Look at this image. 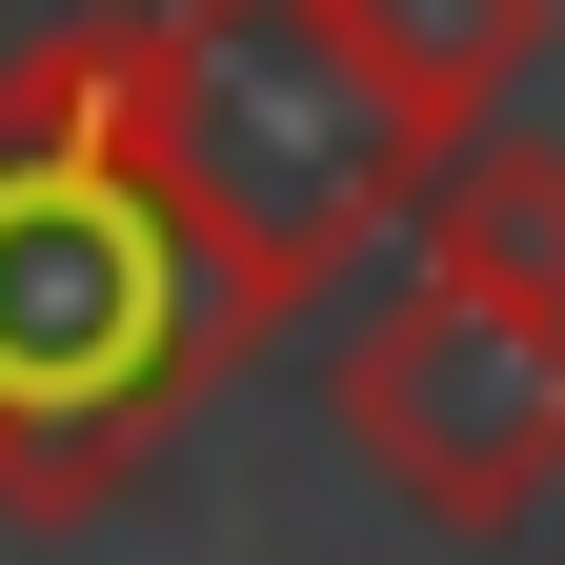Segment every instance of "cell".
<instances>
[{
    "mask_svg": "<svg viewBox=\"0 0 565 565\" xmlns=\"http://www.w3.org/2000/svg\"><path fill=\"white\" fill-rule=\"evenodd\" d=\"M121 102H141V162L182 182V223L223 243V282L263 323L323 303L424 182V121L384 102L343 0H121Z\"/></svg>",
    "mask_w": 565,
    "mask_h": 565,
    "instance_id": "obj_2",
    "label": "cell"
},
{
    "mask_svg": "<svg viewBox=\"0 0 565 565\" xmlns=\"http://www.w3.org/2000/svg\"><path fill=\"white\" fill-rule=\"evenodd\" d=\"M323 424L384 465V505H424L445 545H505L565 505V303H505V282L424 263L404 303L343 323Z\"/></svg>",
    "mask_w": 565,
    "mask_h": 565,
    "instance_id": "obj_3",
    "label": "cell"
},
{
    "mask_svg": "<svg viewBox=\"0 0 565 565\" xmlns=\"http://www.w3.org/2000/svg\"><path fill=\"white\" fill-rule=\"evenodd\" d=\"M263 343L223 243L141 162L121 0L0 61V525H61Z\"/></svg>",
    "mask_w": 565,
    "mask_h": 565,
    "instance_id": "obj_1",
    "label": "cell"
},
{
    "mask_svg": "<svg viewBox=\"0 0 565 565\" xmlns=\"http://www.w3.org/2000/svg\"><path fill=\"white\" fill-rule=\"evenodd\" d=\"M343 21H364L384 102L424 121V162H445L465 121H505V82L545 61V0H343Z\"/></svg>",
    "mask_w": 565,
    "mask_h": 565,
    "instance_id": "obj_5",
    "label": "cell"
},
{
    "mask_svg": "<svg viewBox=\"0 0 565 565\" xmlns=\"http://www.w3.org/2000/svg\"><path fill=\"white\" fill-rule=\"evenodd\" d=\"M404 223H424V263H445V282L565 303V141H525V121H465L445 162L404 182Z\"/></svg>",
    "mask_w": 565,
    "mask_h": 565,
    "instance_id": "obj_4",
    "label": "cell"
}]
</instances>
